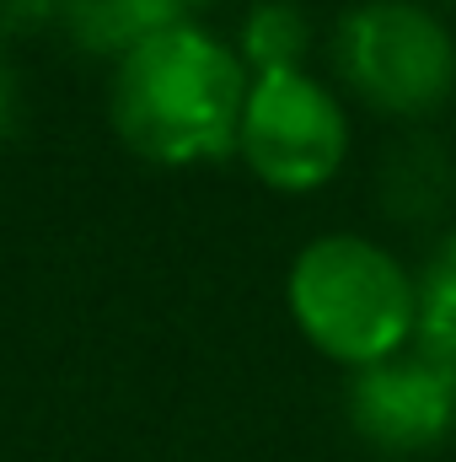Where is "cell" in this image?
<instances>
[{"label": "cell", "instance_id": "cell-6", "mask_svg": "<svg viewBox=\"0 0 456 462\" xmlns=\"http://www.w3.org/2000/svg\"><path fill=\"white\" fill-rule=\"evenodd\" d=\"M456 194V162L446 151V140L408 129L387 145L381 156V205L392 221L403 226H430L451 210Z\"/></svg>", "mask_w": 456, "mask_h": 462}, {"label": "cell", "instance_id": "cell-12", "mask_svg": "<svg viewBox=\"0 0 456 462\" xmlns=\"http://www.w3.org/2000/svg\"><path fill=\"white\" fill-rule=\"evenodd\" d=\"M178 5H183V16H188V11H205V5H221V0H178Z\"/></svg>", "mask_w": 456, "mask_h": 462}, {"label": "cell", "instance_id": "cell-5", "mask_svg": "<svg viewBox=\"0 0 456 462\" xmlns=\"http://www.w3.org/2000/svg\"><path fill=\"white\" fill-rule=\"evenodd\" d=\"M349 425L365 447L387 457L435 452L456 430V360L414 339L408 349L354 371Z\"/></svg>", "mask_w": 456, "mask_h": 462}, {"label": "cell", "instance_id": "cell-7", "mask_svg": "<svg viewBox=\"0 0 456 462\" xmlns=\"http://www.w3.org/2000/svg\"><path fill=\"white\" fill-rule=\"evenodd\" d=\"M178 22H188L178 0H59V27L87 54H114V60Z\"/></svg>", "mask_w": 456, "mask_h": 462}, {"label": "cell", "instance_id": "cell-13", "mask_svg": "<svg viewBox=\"0 0 456 462\" xmlns=\"http://www.w3.org/2000/svg\"><path fill=\"white\" fill-rule=\"evenodd\" d=\"M441 5H451V11H456V0H441Z\"/></svg>", "mask_w": 456, "mask_h": 462}, {"label": "cell", "instance_id": "cell-1", "mask_svg": "<svg viewBox=\"0 0 456 462\" xmlns=\"http://www.w3.org/2000/svg\"><path fill=\"white\" fill-rule=\"evenodd\" d=\"M252 76L215 32L178 22L129 54L108 76V118L118 140L156 167H194L236 151Z\"/></svg>", "mask_w": 456, "mask_h": 462}, {"label": "cell", "instance_id": "cell-9", "mask_svg": "<svg viewBox=\"0 0 456 462\" xmlns=\"http://www.w3.org/2000/svg\"><path fill=\"white\" fill-rule=\"evenodd\" d=\"M419 339L456 360V231L435 247L419 280Z\"/></svg>", "mask_w": 456, "mask_h": 462}, {"label": "cell", "instance_id": "cell-2", "mask_svg": "<svg viewBox=\"0 0 456 462\" xmlns=\"http://www.w3.org/2000/svg\"><path fill=\"white\" fill-rule=\"evenodd\" d=\"M296 328L354 371L397 355L419 339V280L370 236L328 231L306 242L285 280Z\"/></svg>", "mask_w": 456, "mask_h": 462}, {"label": "cell", "instance_id": "cell-8", "mask_svg": "<svg viewBox=\"0 0 456 462\" xmlns=\"http://www.w3.org/2000/svg\"><path fill=\"white\" fill-rule=\"evenodd\" d=\"M236 54L247 65V76L306 70V54H312V11L301 0H258L242 16Z\"/></svg>", "mask_w": 456, "mask_h": 462}, {"label": "cell", "instance_id": "cell-4", "mask_svg": "<svg viewBox=\"0 0 456 462\" xmlns=\"http://www.w3.org/2000/svg\"><path fill=\"white\" fill-rule=\"evenodd\" d=\"M236 151L258 183L279 194H312L349 156V118L312 70L252 76Z\"/></svg>", "mask_w": 456, "mask_h": 462}, {"label": "cell", "instance_id": "cell-11", "mask_svg": "<svg viewBox=\"0 0 456 462\" xmlns=\"http://www.w3.org/2000/svg\"><path fill=\"white\" fill-rule=\"evenodd\" d=\"M16 129H22V76L0 49V140H11Z\"/></svg>", "mask_w": 456, "mask_h": 462}, {"label": "cell", "instance_id": "cell-10", "mask_svg": "<svg viewBox=\"0 0 456 462\" xmlns=\"http://www.w3.org/2000/svg\"><path fill=\"white\" fill-rule=\"evenodd\" d=\"M59 27V0H0V38H38Z\"/></svg>", "mask_w": 456, "mask_h": 462}, {"label": "cell", "instance_id": "cell-3", "mask_svg": "<svg viewBox=\"0 0 456 462\" xmlns=\"http://www.w3.org/2000/svg\"><path fill=\"white\" fill-rule=\"evenodd\" d=\"M343 81L376 114L419 124L456 103V32L424 0H360L333 32Z\"/></svg>", "mask_w": 456, "mask_h": 462}]
</instances>
